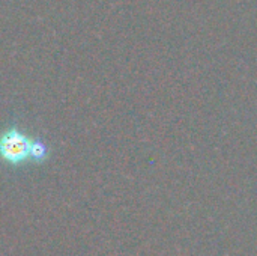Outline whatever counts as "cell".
<instances>
[{
  "label": "cell",
  "instance_id": "1",
  "mask_svg": "<svg viewBox=\"0 0 257 256\" xmlns=\"http://www.w3.org/2000/svg\"><path fill=\"white\" fill-rule=\"evenodd\" d=\"M30 140L17 128L8 130L0 137V155L9 164H20L27 160Z\"/></svg>",
  "mask_w": 257,
  "mask_h": 256
},
{
  "label": "cell",
  "instance_id": "2",
  "mask_svg": "<svg viewBox=\"0 0 257 256\" xmlns=\"http://www.w3.org/2000/svg\"><path fill=\"white\" fill-rule=\"evenodd\" d=\"M48 154V149L45 146V143L39 139L36 140H30V149H29V157H32L35 161H42L45 160Z\"/></svg>",
  "mask_w": 257,
  "mask_h": 256
}]
</instances>
